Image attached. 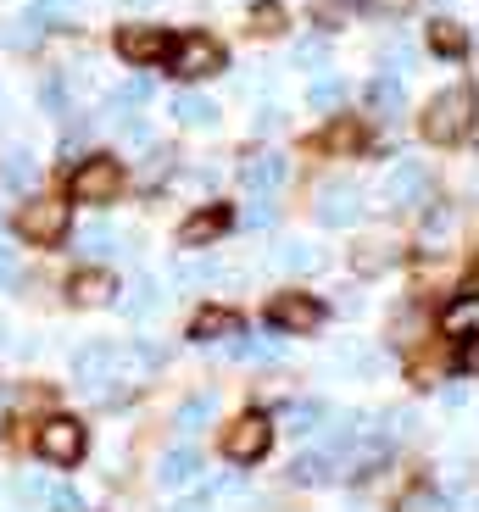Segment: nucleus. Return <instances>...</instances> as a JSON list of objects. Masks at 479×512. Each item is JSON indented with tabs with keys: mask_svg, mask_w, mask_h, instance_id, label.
I'll return each mask as SVG.
<instances>
[{
	"mask_svg": "<svg viewBox=\"0 0 479 512\" xmlns=\"http://www.w3.org/2000/svg\"><path fill=\"white\" fill-rule=\"evenodd\" d=\"M424 140L429 145H446V151L474 140V90H468V84H452V90H441L435 101H429Z\"/></svg>",
	"mask_w": 479,
	"mask_h": 512,
	"instance_id": "obj_1",
	"label": "nucleus"
},
{
	"mask_svg": "<svg viewBox=\"0 0 479 512\" xmlns=\"http://www.w3.org/2000/svg\"><path fill=\"white\" fill-rule=\"evenodd\" d=\"M123 184H129V173H123V162L117 156H90L84 167H73V201H84V206H112V201H123Z\"/></svg>",
	"mask_w": 479,
	"mask_h": 512,
	"instance_id": "obj_2",
	"label": "nucleus"
},
{
	"mask_svg": "<svg viewBox=\"0 0 479 512\" xmlns=\"http://www.w3.org/2000/svg\"><path fill=\"white\" fill-rule=\"evenodd\" d=\"M34 446L51 468H73V462H84V423L56 412V418H45L34 429Z\"/></svg>",
	"mask_w": 479,
	"mask_h": 512,
	"instance_id": "obj_3",
	"label": "nucleus"
},
{
	"mask_svg": "<svg viewBox=\"0 0 479 512\" xmlns=\"http://www.w3.org/2000/svg\"><path fill=\"white\" fill-rule=\"evenodd\" d=\"M273 446V423L268 412H240V418L223 429V457L229 462H262Z\"/></svg>",
	"mask_w": 479,
	"mask_h": 512,
	"instance_id": "obj_4",
	"label": "nucleus"
},
{
	"mask_svg": "<svg viewBox=\"0 0 479 512\" xmlns=\"http://www.w3.org/2000/svg\"><path fill=\"white\" fill-rule=\"evenodd\" d=\"M17 234H23L28 245H62L67 240V201L34 195V201L17 212Z\"/></svg>",
	"mask_w": 479,
	"mask_h": 512,
	"instance_id": "obj_5",
	"label": "nucleus"
},
{
	"mask_svg": "<svg viewBox=\"0 0 479 512\" xmlns=\"http://www.w3.org/2000/svg\"><path fill=\"white\" fill-rule=\"evenodd\" d=\"M112 45H117V56H123L129 67H156V62H168L173 34L168 28H151V23H123Z\"/></svg>",
	"mask_w": 479,
	"mask_h": 512,
	"instance_id": "obj_6",
	"label": "nucleus"
},
{
	"mask_svg": "<svg viewBox=\"0 0 479 512\" xmlns=\"http://www.w3.org/2000/svg\"><path fill=\"white\" fill-rule=\"evenodd\" d=\"M268 323L279 334H312L324 323V301H312V295H301V290H285V295L268 301Z\"/></svg>",
	"mask_w": 479,
	"mask_h": 512,
	"instance_id": "obj_7",
	"label": "nucleus"
},
{
	"mask_svg": "<svg viewBox=\"0 0 479 512\" xmlns=\"http://www.w3.org/2000/svg\"><path fill=\"white\" fill-rule=\"evenodd\" d=\"M168 62H173V73H179V78H207V73H218V67H223V45L212 34H184V39H173Z\"/></svg>",
	"mask_w": 479,
	"mask_h": 512,
	"instance_id": "obj_8",
	"label": "nucleus"
},
{
	"mask_svg": "<svg viewBox=\"0 0 479 512\" xmlns=\"http://www.w3.org/2000/svg\"><path fill=\"white\" fill-rule=\"evenodd\" d=\"M123 368H129V351H123V346H106V340H95V346H84V351L73 357L78 384H90V390H106L112 379H123Z\"/></svg>",
	"mask_w": 479,
	"mask_h": 512,
	"instance_id": "obj_9",
	"label": "nucleus"
},
{
	"mask_svg": "<svg viewBox=\"0 0 479 512\" xmlns=\"http://www.w3.org/2000/svg\"><path fill=\"white\" fill-rule=\"evenodd\" d=\"M363 218V190L357 184H324L318 190V223L324 229H351Z\"/></svg>",
	"mask_w": 479,
	"mask_h": 512,
	"instance_id": "obj_10",
	"label": "nucleus"
},
{
	"mask_svg": "<svg viewBox=\"0 0 479 512\" xmlns=\"http://www.w3.org/2000/svg\"><path fill=\"white\" fill-rule=\"evenodd\" d=\"M385 201L396 206V212L429 201V167L424 162H396V173L385 179Z\"/></svg>",
	"mask_w": 479,
	"mask_h": 512,
	"instance_id": "obj_11",
	"label": "nucleus"
},
{
	"mask_svg": "<svg viewBox=\"0 0 479 512\" xmlns=\"http://www.w3.org/2000/svg\"><path fill=\"white\" fill-rule=\"evenodd\" d=\"M229 223H234L229 206H201V212H190V218L179 223V245H190V251H195V245H212Z\"/></svg>",
	"mask_w": 479,
	"mask_h": 512,
	"instance_id": "obj_12",
	"label": "nucleus"
},
{
	"mask_svg": "<svg viewBox=\"0 0 479 512\" xmlns=\"http://www.w3.org/2000/svg\"><path fill=\"white\" fill-rule=\"evenodd\" d=\"M240 179H246V190H257V195L279 190V184H285V156L279 151H251L246 162H240Z\"/></svg>",
	"mask_w": 479,
	"mask_h": 512,
	"instance_id": "obj_13",
	"label": "nucleus"
},
{
	"mask_svg": "<svg viewBox=\"0 0 479 512\" xmlns=\"http://www.w3.org/2000/svg\"><path fill=\"white\" fill-rule=\"evenodd\" d=\"M441 334H446V340H474V334H479V295L474 290H463L452 307L441 312Z\"/></svg>",
	"mask_w": 479,
	"mask_h": 512,
	"instance_id": "obj_14",
	"label": "nucleus"
},
{
	"mask_svg": "<svg viewBox=\"0 0 479 512\" xmlns=\"http://www.w3.org/2000/svg\"><path fill=\"white\" fill-rule=\"evenodd\" d=\"M390 262H396V245H390V240H363V245H351V273H363V279H379Z\"/></svg>",
	"mask_w": 479,
	"mask_h": 512,
	"instance_id": "obj_15",
	"label": "nucleus"
},
{
	"mask_svg": "<svg viewBox=\"0 0 479 512\" xmlns=\"http://www.w3.org/2000/svg\"><path fill=\"white\" fill-rule=\"evenodd\" d=\"M368 112H374L379 123H396V117H402V84H396L390 73L368 84Z\"/></svg>",
	"mask_w": 479,
	"mask_h": 512,
	"instance_id": "obj_16",
	"label": "nucleus"
},
{
	"mask_svg": "<svg viewBox=\"0 0 479 512\" xmlns=\"http://www.w3.org/2000/svg\"><path fill=\"white\" fill-rule=\"evenodd\" d=\"M429 51L435 56H468V34H463V23H452V17H435L429 23Z\"/></svg>",
	"mask_w": 479,
	"mask_h": 512,
	"instance_id": "obj_17",
	"label": "nucleus"
},
{
	"mask_svg": "<svg viewBox=\"0 0 479 512\" xmlns=\"http://www.w3.org/2000/svg\"><path fill=\"white\" fill-rule=\"evenodd\" d=\"M173 123H184V128H212L218 123V106L207 101V95H173Z\"/></svg>",
	"mask_w": 479,
	"mask_h": 512,
	"instance_id": "obj_18",
	"label": "nucleus"
},
{
	"mask_svg": "<svg viewBox=\"0 0 479 512\" xmlns=\"http://www.w3.org/2000/svg\"><path fill=\"white\" fill-rule=\"evenodd\" d=\"M201 474V457H195L190 446H179V451H168V457H162V468H156V479H162V485H190V479Z\"/></svg>",
	"mask_w": 479,
	"mask_h": 512,
	"instance_id": "obj_19",
	"label": "nucleus"
},
{
	"mask_svg": "<svg viewBox=\"0 0 479 512\" xmlns=\"http://www.w3.org/2000/svg\"><path fill=\"white\" fill-rule=\"evenodd\" d=\"M223 334H240V318L223 307H207V312H195L190 323V340H223Z\"/></svg>",
	"mask_w": 479,
	"mask_h": 512,
	"instance_id": "obj_20",
	"label": "nucleus"
},
{
	"mask_svg": "<svg viewBox=\"0 0 479 512\" xmlns=\"http://www.w3.org/2000/svg\"><path fill=\"white\" fill-rule=\"evenodd\" d=\"M67 290H73V301H78V307H106L117 284L106 279V273H78V279L67 284Z\"/></svg>",
	"mask_w": 479,
	"mask_h": 512,
	"instance_id": "obj_21",
	"label": "nucleus"
},
{
	"mask_svg": "<svg viewBox=\"0 0 479 512\" xmlns=\"http://www.w3.org/2000/svg\"><path fill=\"white\" fill-rule=\"evenodd\" d=\"M39 34H45V23H39L34 12H28V17H12V23L0 28V45H6V51H34Z\"/></svg>",
	"mask_w": 479,
	"mask_h": 512,
	"instance_id": "obj_22",
	"label": "nucleus"
},
{
	"mask_svg": "<svg viewBox=\"0 0 479 512\" xmlns=\"http://www.w3.org/2000/svg\"><path fill=\"white\" fill-rule=\"evenodd\" d=\"M117 307L129 312V318H151V312L162 307V290H156V279H134V284H129V295H123Z\"/></svg>",
	"mask_w": 479,
	"mask_h": 512,
	"instance_id": "obj_23",
	"label": "nucleus"
},
{
	"mask_svg": "<svg viewBox=\"0 0 479 512\" xmlns=\"http://www.w3.org/2000/svg\"><path fill=\"white\" fill-rule=\"evenodd\" d=\"M212 412H218V396H190V401H179L173 423H179L184 435H195V429H207L212 423Z\"/></svg>",
	"mask_w": 479,
	"mask_h": 512,
	"instance_id": "obj_24",
	"label": "nucleus"
},
{
	"mask_svg": "<svg viewBox=\"0 0 479 512\" xmlns=\"http://www.w3.org/2000/svg\"><path fill=\"white\" fill-rule=\"evenodd\" d=\"M307 12L318 28H346L357 17V0H307Z\"/></svg>",
	"mask_w": 479,
	"mask_h": 512,
	"instance_id": "obj_25",
	"label": "nucleus"
},
{
	"mask_svg": "<svg viewBox=\"0 0 479 512\" xmlns=\"http://www.w3.org/2000/svg\"><path fill=\"white\" fill-rule=\"evenodd\" d=\"M318 151H363V128L351 123V117H340V123H329V128H324Z\"/></svg>",
	"mask_w": 479,
	"mask_h": 512,
	"instance_id": "obj_26",
	"label": "nucleus"
},
{
	"mask_svg": "<svg viewBox=\"0 0 479 512\" xmlns=\"http://www.w3.org/2000/svg\"><path fill=\"white\" fill-rule=\"evenodd\" d=\"M290 479H296V485H324V479H335V468H329L324 451H301L296 468H290Z\"/></svg>",
	"mask_w": 479,
	"mask_h": 512,
	"instance_id": "obj_27",
	"label": "nucleus"
},
{
	"mask_svg": "<svg viewBox=\"0 0 479 512\" xmlns=\"http://www.w3.org/2000/svg\"><path fill=\"white\" fill-rule=\"evenodd\" d=\"M0 184H6V190H34V156L12 151V162L0 167Z\"/></svg>",
	"mask_w": 479,
	"mask_h": 512,
	"instance_id": "obj_28",
	"label": "nucleus"
},
{
	"mask_svg": "<svg viewBox=\"0 0 479 512\" xmlns=\"http://www.w3.org/2000/svg\"><path fill=\"white\" fill-rule=\"evenodd\" d=\"M340 101H346V84H340V78H318V84H312V95H307L312 112H335Z\"/></svg>",
	"mask_w": 479,
	"mask_h": 512,
	"instance_id": "obj_29",
	"label": "nucleus"
},
{
	"mask_svg": "<svg viewBox=\"0 0 479 512\" xmlns=\"http://www.w3.org/2000/svg\"><path fill=\"white\" fill-rule=\"evenodd\" d=\"M279 268H290V273H312V268H318V251H312V245L285 240V245H279Z\"/></svg>",
	"mask_w": 479,
	"mask_h": 512,
	"instance_id": "obj_30",
	"label": "nucleus"
},
{
	"mask_svg": "<svg viewBox=\"0 0 479 512\" xmlns=\"http://www.w3.org/2000/svg\"><path fill=\"white\" fill-rule=\"evenodd\" d=\"M290 429H301V435H312V429H324V407L318 401H290Z\"/></svg>",
	"mask_w": 479,
	"mask_h": 512,
	"instance_id": "obj_31",
	"label": "nucleus"
},
{
	"mask_svg": "<svg viewBox=\"0 0 479 512\" xmlns=\"http://www.w3.org/2000/svg\"><path fill=\"white\" fill-rule=\"evenodd\" d=\"M39 106H45L51 117H62V112H67V78H62V73H51L45 84H39Z\"/></svg>",
	"mask_w": 479,
	"mask_h": 512,
	"instance_id": "obj_32",
	"label": "nucleus"
},
{
	"mask_svg": "<svg viewBox=\"0 0 479 512\" xmlns=\"http://www.w3.org/2000/svg\"><path fill=\"white\" fill-rule=\"evenodd\" d=\"M73 251H78V256H106V251H112V229H106V223H90V229L78 234Z\"/></svg>",
	"mask_w": 479,
	"mask_h": 512,
	"instance_id": "obj_33",
	"label": "nucleus"
},
{
	"mask_svg": "<svg viewBox=\"0 0 479 512\" xmlns=\"http://www.w3.org/2000/svg\"><path fill=\"white\" fill-rule=\"evenodd\" d=\"M285 28V6L279 0H262L257 12H251V34H279Z\"/></svg>",
	"mask_w": 479,
	"mask_h": 512,
	"instance_id": "obj_34",
	"label": "nucleus"
},
{
	"mask_svg": "<svg viewBox=\"0 0 479 512\" xmlns=\"http://www.w3.org/2000/svg\"><path fill=\"white\" fill-rule=\"evenodd\" d=\"M145 95H151V84H145V78H129V84H117V90H112V101H106V106H112V112H129V106H140Z\"/></svg>",
	"mask_w": 479,
	"mask_h": 512,
	"instance_id": "obj_35",
	"label": "nucleus"
},
{
	"mask_svg": "<svg viewBox=\"0 0 479 512\" xmlns=\"http://www.w3.org/2000/svg\"><path fill=\"white\" fill-rule=\"evenodd\" d=\"M234 357H279V340H268V334H246V340H229Z\"/></svg>",
	"mask_w": 479,
	"mask_h": 512,
	"instance_id": "obj_36",
	"label": "nucleus"
},
{
	"mask_svg": "<svg viewBox=\"0 0 479 512\" xmlns=\"http://www.w3.org/2000/svg\"><path fill=\"white\" fill-rule=\"evenodd\" d=\"M45 507L51 512H84V496H78L73 485H51L45 490Z\"/></svg>",
	"mask_w": 479,
	"mask_h": 512,
	"instance_id": "obj_37",
	"label": "nucleus"
},
{
	"mask_svg": "<svg viewBox=\"0 0 479 512\" xmlns=\"http://www.w3.org/2000/svg\"><path fill=\"white\" fill-rule=\"evenodd\" d=\"M402 512H446V501L435 496V490H413V496L402 501Z\"/></svg>",
	"mask_w": 479,
	"mask_h": 512,
	"instance_id": "obj_38",
	"label": "nucleus"
},
{
	"mask_svg": "<svg viewBox=\"0 0 479 512\" xmlns=\"http://www.w3.org/2000/svg\"><path fill=\"white\" fill-rule=\"evenodd\" d=\"M296 62H301V67H318V62H324V45H318V39H301V45H296Z\"/></svg>",
	"mask_w": 479,
	"mask_h": 512,
	"instance_id": "obj_39",
	"label": "nucleus"
},
{
	"mask_svg": "<svg viewBox=\"0 0 479 512\" xmlns=\"http://www.w3.org/2000/svg\"><path fill=\"white\" fill-rule=\"evenodd\" d=\"M45 490H51V485H45V479H34V474L17 479V496H23V501H45Z\"/></svg>",
	"mask_w": 479,
	"mask_h": 512,
	"instance_id": "obj_40",
	"label": "nucleus"
},
{
	"mask_svg": "<svg viewBox=\"0 0 479 512\" xmlns=\"http://www.w3.org/2000/svg\"><path fill=\"white\" fill-rule=\"evenodd\" d=\"M246 223H251V229H262V223H273V201H268V195H262V201L246 212Z\"/></svg>",
	"mask_w": 479,
	"mask_h": 512,
	"instance_id": "obj_41",
	"label": "nucleus"
},
{
	"mask_svg": "<svg viewBox=\"0 0 479 512\" xmlns=\"http://www.w3.org/2000/svg\"><path fill=\"white\" fill-rule=\"evenodd\" d=\"M6 284H17V256L0 245V290H6Z\"/></svg>",
	"mask_w": 479,
	"mask_h": 512,
	"instance_id": "obj_42",
	"label": "nucleus"
},
{
	"mask_svg": "<svg viewBox=\"0 0 479 512\" xmlns=\"http://www.w3.org/2000/svg\"><path fill=\"white\" fill-rule=\"evenodd\" d=\"M168 512H207V501H173Z\"/></svg>",
	"mask_w": 479,
	"mask_h": 512,
	"instance_id": "obj_43",
	"label": "nucleus"
}]
</instances>
